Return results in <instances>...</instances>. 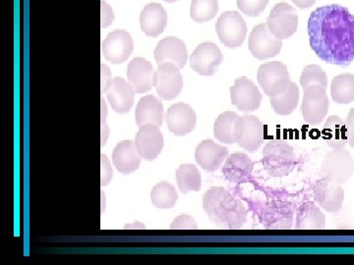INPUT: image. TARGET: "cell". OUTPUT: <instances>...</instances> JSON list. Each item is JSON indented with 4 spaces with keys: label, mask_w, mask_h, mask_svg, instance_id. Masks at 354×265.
Instances as JSON below:
<instances>
[{
    "label": "cell",
    "mask_w": 354,
    "mask_h": 265,
    "mask_svg": "<svg viewBox=\"0 0 354 265\" xmlns=\"http://www.w3.org/2000/svg\"><path fill=\"white\" fill-rule=\"evenodd\" d=\"M259 218L267 229H290L293 220L292 204L281 201L268 202L260 211Z\"/></svg>",
    "instance_id": "obj_15"
},
{
    "label": "cell",
    "mask_w": 354,
    "mask_h": 265,
    "mask_svg": "<svg viewBox=\"0 0 354 265\" xmlns=\"http://www.w3.org/2000/svg\"><path fill=\"white\" fill-rule=\"evenodd\" d=\"M310 46L327 63L346 67L354 60V16L346 7H319L307 23Z\"/></svg>",
    "instance_id": "obj_1"
},
{
    "label": "cell",
    "mask_w": 354,
    "mask_h": 265,
    "mask_svg": "<svg viewBox=\"0 0 354 265\" xmlns=\"http://www.w3.org/2000/svg\"><path fill=\"white\" fill-rule=\"evenodd\" d=\"M177 199H178V194H177L176 188L169 183H158L151 192V201L158 208H174Z\"/></svg>",
    "instance_id": "obj_33"
},
{
    "label": "cell",
    "mask_w": 354,
    "mask_h": 265,
    "mask_svg": "<svg viewBox=\"0 0 354 265\" xmlns=\"http://www.w3.org/2000/svg\"><path fill=\"white\" fill-rule=\"evenodd\" d=\"M127 78L137 94L149 92L153 87V68L145 58L136 57L131 60L127 68Z\"/></svg>",
    "instance_id": "obj_22"
},
{
    "label": "cell",
    "mask_w": 354,
    "mask_h": 265,
    "mask_svg": "<svg viewBox=\"0 0 354 265\" xmlns=\"http://www.w3.org/2000/svg\"><path fill=\"white\" fill-rule=\"evenodd\" d=\"M346 130H348V144L354 148V108L349 111L346 121Z\"/></svg>",
    "instance_id": "obj_41"
},
{
    "label": "cell",
    "mask_w": 354,
    "mask_h": 265,
    "mask_svg": "<svg viewBox=\"0 0 354 265\" xmlns=\"http://www.w3.org/2000/svg\"><path fill=\"white\" fill-rule=\"evenodd\" d=\"M254 162L245 153H236L228 155L223 167V176L235 184L248 182L252 177Z\"/></svg>",
    "instance_id": "obj_21"
},
{
    "label": "cell",
    "mask_w": 354,
    "mask_h": 265,
    "mask_svg": "<svg viewBox=\"0 0 354 265\" xmlns=\"http://www.w3.org/2000/svg\"><path fill=\"white\" fill-rule=\"evenodd\" d=\"M167 128L176 136L183 137L196 127L197 116L194 109L184 102L172 104L165 114Z\"/></svg>",
    "instance_id": "obj_16"
},
{
    "label": "cell",
    "mask_w": 354,
    "mask_h": 265,
    "mask_svg": "<svg viewBox=\"0 0 354 265\" xmlns=\"http://www.w3.org/2000/svg\"><path fill=\"white\" fill-rule=\"evenodd\" d=\"M176 182L183 194L201 190V174L192 164H183L176 170Z\"/></svg>",
    "instance_id": "obj_31"
},
{
    "label": "cell",
    "mask_w": 354,
    "mask_h": 265,
    "mask_svg": "<svg viewBox=\"0 0 354 265\" xmlns=\"http://www.w3.org/2000/svg\"><path fill=\"white\" fill-rule=\"evenodd\" d=\"M353 172V158L344 148H337L328 153L321 166V175L339 185L348 182Z\"/></svg>",
    "instance_id": "obj_8"
},
{
    "label": "cell",
    "mask_w": 354,
    "mask_h": 265,
    "mask_svg": "<svg viewBox=\"0 0 354 265\" xmlns=\"http://www.w3.org/2000/svg\"><path fill=\"white\" fill-rule=\"evenodd\" d=\"M113 162L116 170L123 175L132 173L139 168L141 157L137 152L135 143L123 141L114 148Z\"/></svg>",
    "instance_id": "obj_25"
},
{
    "label": "cell",
    "mask_w": 354,
    "mask_h": 265,
    "mask_svg": "<svg viewBox=\"0 0 354 265\" xmlns=\"http://www.w3.org/2000/svg\"><path fill=\"white\" fill-rule=\"evenodd\" d=\"M281 39L272 36L267 24L262 23L253 28L249 37L248 48L254 57L265 60L277 57L281 52Z\"/></svg>",
    "instance_id": "obj_11"
},
{
    "label": "cell",
    "mask_w": 354,
    "mask_h": 265,
    "mask_svg": "<svg viewBox=\"0 0 354 265\" xmlns=\"http://www.w3.org/2000/svg\"><path fill=\"white\" fill-rule=\"evenodd\" d=\"M111 72L106 65L102 64V92H106L113 84Z\"/></svg>",
    "instance_id": "obj_40"
},
{
    "label": "cell",
    "mask_w": 354,
    "mask_h": 265,
    "mask_svg": "<svg viewBox=\"0 0 354 265\" xmlns=\"http://www.w3.org/2000/svg\"><path fill=\"white\" fill-rule=\"evenodd\" d=\"M267 25L272 36L276 37L277 39L290 38L297 31V10L286 2L276 4L270 13Z\"/></svg>",
    "instance_id": "obj_10"
},
{
    "label": "cell",
    "mask_w": 354,
    "mask_h": 265,
    "mask_svg": "<svg viewBox=\"0 0 354 265\" xmlns=\"http://www.w3.org/2000/svg\"><path fill=\"white\" fill-rule=\"evenodd\" d=\"M230 97L235 108L245 112L260 108L263 99L259 88L246 77L235 80L234 85L230 88Z\"/></svg>",
    "instance_id": "obj_13"
},
{
    "label": "cell",
    "mask_w": 354,
    "mask_h": 265,
    "mask_svg": "<svg viewBox=\"0 0 354 265\" xmlns=\"http://www.w3.org/2000/svg\"><path fill=\"white\" fill-rule=\"evenodd\" d=\"M263 165L270 176L290 175L295 165L292 146L283 139H272L263 150Z\"/></svg>",
    "instance_id": "obj_3"
},
{
    "label": "cell",
    "mask_w": 354,
    "mask_h": 265,
    "mask_svg": "<svg viewBox=\"0 0 354 265\" xmlns=\"http://www.w3.org/2000/svg\"><path fill=\"white\" fill-rule=\"evenodd\" d=\"M218 11V0H193L190 7V16L195 22L206 23L213 20Z\"/></svg>",
    "instance_id": "obj_34"
},
{
    "label": "cell",
    "mask_w": 354,
    "mask_h": 265,
    "mask_svg": "<svg viewBox=\"0 0 354 265\" xmlns=\"http://www.w3.org/2000/svg\"><path fill=\"white\" fill-rule=\"evenodd\" d=\"M234 139L243 150L255 153L265 141V126L257 116H239L234 125Z\"/></svg>",
    "instance_id": "obj_4"
},
{
    "label": "cell",
    "mask_w": 354,
    "mask_h": 265,
    "mask_svg": "<svg viewBox=\"0 0 354 265\" xmlns=\"http://www.w3.org/2000/svg\"><path fill=\"white\" fill-rule=\"evenodd\" d=\"M269 0H237V7L242 13L250 17H257L264 12Z\"/></svg>",
    "instance_id": "obj_36"
},
{
    "label": "cell",
    "mask_w": 354,
    "mask_h": 265,
    "mask_svg": "<svg viewBox=\"0 0 354 265\" xmlns=\"http://www.w3.org/2000/svg\"><path fill=\"white\" fill-rule=\"evenodd\" d=\"M203 208L216 226L237 229L247 220V209L242 202L225 188L213 187L203 197Z\"/></svg>",
    "instance_id": "obj_2"
},
{
    "label": "cell",
    "mask_w": 354,
    "mask_h": 265,
    "mask_svg": "<svg viewBox=\"0 0 354 265\" xmlns=\"http://www.w3.org/2000/svg\"><path fill=\"white\" fill-rule=\"evenodd\" d=\"M106 106L104 99L102 97V146L106 145L108 138V128L106 125Z\"/></svg>",
    "instance_id": "obj_42"
},
{
    "label": "cell",
    "mask_w": 354,
    "mask_h": 265,
    "mask_svg": "<svg viewBox=\"0 0 354 265\" xmlns=\"http://www.w3.org/2000/svg\"><path fill=\"white\" fill-rule=\"evenodd\" d=\"M102 28L109 27L114 20V13L111 6L106 1H102Z\"/></svg>",
    "instance_id": "obj_39"
},
{
    "label": "cell",
    "mask_w": 354,
    "mask_h": 265,
    "mask_svg": "<svg viewBox=\"0 0 354 265\" xmlns=\"http://www.w3.org/2000/svg\"><path fill=\"white\" fill-rule=\"evenodd\" d=\"M228 157L225 146L218 145L212 139H205L197 146L195 159L205 171L214 172L221 168Z\"/></svg>",
    "instance_id": "obj_19"
},
{
    "label": "cell",
    "mask_w": 354,
    "mask_h": 265,
    "mask_svg": "<svg viewBox=\"0 0 354 265\" xmlns=\"http://www.w3.org/2000/svg\"><path fill=\"white\" fill-rule=\"evenodd\" d=\"M257 80L265 94L270 97L283 94L291 82L288 67L279 61L261 65L258 69Z\"/></svg>",
    "instance_id": "obj_6"
},
{
    "label": "cell",
    "mask_w": 354,
    "mask_h": 265,
    "mask_svg": "<svg viewBox=\"0 0 354 265\" xmlns=\"http://www.w3.org/2000/svg\"><path fill=\"white\" fill-rule=\"evenodd\" d=\"M113 178V169L106 155H102V186H106Z\"/></svg>",
    "instance_id": "obj_38"
},
{
    "label": "cell",
    "mask_w": 354,
    "mask_h": 265,
    "mask_svg": "<svg viewBox=\"0 0 354 265\" xmlns=\"http://www.w3.org/2000/svg\"><path fill=\"white\" fill-rule=\"evenodd\" d=\"M106 94L111 108L115 112L120 114L129 112L134 104V90L124 79L121 77L114 78L111 88Z\"/></svg>",
    "instance_id": "obj_23"
},
{
    "label": "cell",
    "mask_w": 354,
    "mask_h": 265,
    "mask_svg": "<svg viewBox=\"0 0 354 265\" xmlns=\"http://www.w3.org/2000/svg\"><path fill=\"white\" fill-rule=\"evenodd\" d=\"M299 9L310 8L315 4L316 0H291Z\"/></svg>",
    "instance_id": "obj_43"
},
{
    "label": "cell",
    "mask_w": 354,
    "mask_h": 265,
    "mask_svg": "<svg viewBox=\"0 0 354 265\" xmlns=\"http://www.w3.org/2000/svg\"><path fill=\"white\" fill-rule=\"evenodd\" d=\"M314 199L328 213H337L344 201V190L341 185L322 177L314 186Z\"/></svg>",
    "instance_id": "obj_18"
},
{
    "label": "cell",
    "mask_w": 354,
    "mask_h": 265,
    "mask_svg": "<svg viewBox=\"0 0 354 265\" xmlns=\"http://www.w3.org/2000/svg\"><path fill=\"white\" fill-rule=\"evenodd\" d=\"M167 24V14L160 3H150L145 6L140 15V27L147 36H160Z\"/></svg>",
    "instance_id": "obj_24"
},
{
    "label": "cell",
    "mask_w": 354,
    "mask_h": 265,
    "mask_svg": "<svg viewBox=\"0 0 354 265\" xmlns=\"http://www.w3.org/2000/svg\"><path fill=\"white\" fill-rule=\"evenodd\" d=\"M239 115L234 111H225L221 113L215 121L214 125V135L215 138L221 143L227 144V145H234V125Z\"/></svg>",
    "instance_id": "obj_32"
},
{
    "label": "cell",
    "mask_w": 354,
    "mask_h": 265,
    "mask_svg": "<svg viewBox=\"0 0 354 265\" xmlns=\"http://www.w3.org/2000/svg\"><path fill=\"white\" fill-rule=\"evenodd\" d=\"M333 101L339 104H348L354 101V75L342 74L335 76L330 86Z\"/></svg>",
    "instance_id": "obj_29"
},
{
    "label": "cell",
    "mask_w": 354,
    "mask_h": 265,
    "mask_svg": "<svg viewBox=\"0 0 354 265\" xmlns=\"http://www.w3.org/2000/svg\"><path fill=\"white\" fill-rule=\"evenodd\" d=\"M165 2H169V3H172V2L178 1V0H165Z\"/></svg>",
    "instance_id": "obj_44"
},
{
    "label": "cell",
    "mask_w": 354,
    "mask_h": 265,
    "mask_svg": "<svg viewBox=\"0 0 354 265\" xmlns=\"http://www.w3.org/2000/svg\"><path fill=\"white\" fill-rule=\"evenodd\" d=\"M135 118L138 126L144 124L162 126L164 121V106L162 101L152 95L142 97L137 104Z\"/></svg>",
    "instance_id": "obj_26"
},
{
    "label": "cell",
    "mask_w": 354,
    "mask_h": 265,
    "mask_svg": "<svg viewBox=\"0 0 354 265\" xmlns=\"http://www.w3.org/2000/svg\"><path fill=\"white\" fill-rule=\"evenodd\" d=\"M327 88L313 85L304 88L301 112L304 119L310 125H318L323 122L329 111V97Z\"/></svg>",
    "instance_id": "obj_7"
},
{
    "label": "cell",
    "mask_w": 354,
    "mask_h": 265,
    "mask_svg": "<svg viewBox=\"0 0 354 265\" xmlns=\"http://www.w3.org/2000/svg\"><path fill=\"white\" fill-rule=\"evenodd\" d=\"M165 141L162 132L153 124L139 126L135 139V146L140 157L152 161L160 155L164 148Z\"/></svg>",
    "instance_id": "obj_14"
},
{
    "label": "cell",
    "mask_w": 354,
    "mask_h": 265,
    "mask_svg": "<svg viewBox=\"0 0 354 265\" xmlns=\"http://www.w3.org/2000/svg\"><path fill=\"white\" fill-rule=\"evenodd\" d=\"M216 31L221 43L234 50L245 41L247 25L241 13L227 11L221 14L216 21Z\"/></svg>",
    "instance_id": "obj_5"
},
{
    "label": "cell",
    "mask_w": 354,
    "mask_h": 265,
    "mask_svg": "<svg viewBox=\"0 0 354 265\" xmlns=\"http://www.w3.org/2000/svg\"><path fill=\"white\" fill-rule=\"evenodd\" d=\"M198 225L189 215H180L171 223V229H197Z\"/></svg>",
    "instance_id": "obj_37"
},
{
    "label": "cell",
    "mask_w": 354,
    "mask_h": 265,
    "mask_svg": "<svg viewBox=\"0 0 354 265\" xmlns=\"http://www.w3.org/2000/svg\"><path fill=\"white\" fill-rule=\"evenodd\" d=\"M323 138L330 148H344L348 144L346 122L339 116H330L324 126Z\"/></svg>",
    "instance_id": "obj_27"
},
{
    "label": "cell",
    "mask_w": 354,
    "mask_h": 265,
    "mask_svg": "<svg viewBox=\"0 0 354 265\" xmlns=\"http://www.w3.org/2000/svg\"><path fill=\"white\" fill-rule=\"evenodd\" d=\"M270 99L274 112L279 115H290L297 109L299 102V88L297 84L290 82L283 94L270 97Z\"/></svg>",
    "instance_id": "obj_30"
},
{
    "label": "cell",
    "mask_w": 354,
    "mask_h": 265,
    "mask_svg": "<svg viewBox=\"0 0 354 265\" xmlns=\"http://www.w3.org/2000/svg\"><path fill=\"white\" fill-rule=\"evenodd\" d=\"M102 53L108 61L121 64L127 61L133 51V39L124 30H115L102 43Z\"/></svg>",
    "instance_id": "obj_17"
},
{
    "label": "cell",
    "mask_w": 354,
    "mask_h": 265,
    "mask_svg": "<svg viewBox=\"0 0 354 265\" xmlns=\"http://www.w3.org/2000/svg\"><path fill=\"white\" fill-rule=\"evenodd\" d=\"M178 66L171 62L160 64L153 73V85L158 95L165 101H171L183 88V77Z\"/></svg>",
    "instance_id": "obj_9"
},
{
    "label": "cell",
    "mask_w": 354,
    "mask_h": 265,
    "mask_svg": "<svg viewBox=\"0 0 354 265\" xmlns=\"http://www.w3.org/2000/svg\"><path fill=\"white\" fill-rule=\"evenodd\" d=\"M153 57L158 64L171 62L183 69L187 62V50L181 39L176 37H167L158 43L153 51Z\"/></svg>",
    "instance_id": "obj_20"
},
{
    "label": "cell",
    "mask_w": 354,
    "mask_h": 265,
    "mask_svg": "<svg viewBox=\"0 0 354 265\" xmlns=\"http://www.w3.org/2000/svg\"><path fill=\"white\" fill-rule=\"evenodd\" d=\"M223 60V53L216 43H203L191 55L190 66L200 75L213 76Z\"/></svg>",
    "instance_id": "obj_12"
},
{
    "label": "cell",
    "mask_w": 354,
    "mask_h": 265,
    "mask_svg": "<svg viewBox=\"0 0 354 265\" xmlns=\"http://www.w3.org/2000/svg\"><path fill=\"white\" fill-rule=\"evenodd\" d=\"M325 226L326 216L314 202H304L298 208L297 229H323Z\"/></svg>",
    "instance_id": "obj_28"
},
{
    "label": "cell",
    "mask_w": 354,
    "mask_h": 265,
    "mask_svg": "<svg viewBox=\"0 0 354 265\" xmlns=\"http://www.w3.org/2000/svg\"><path fill=\"white\" fill-rule=\"evenodd\" d=\"M319 85L327 88L328 78L325 72L319 65L310 64L304 67L300 77V86L302 88L309 87V86Z\"/></svg>",
    "instance_id": "obj_35"
}]
</instances>
